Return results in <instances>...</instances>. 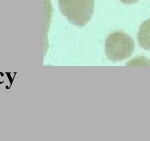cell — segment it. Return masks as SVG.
Returning a JSON list of instances; mask_svg holds the SVG:
<instances>
[{
  "mask_svg": "<svg viewBox=\"0 0 150 141\" xmlns=\"http://www.w3.org/2000/svg\"><path fill=\"white\" fill-rule=\"evenodd\" d=\"M135 49L133 38L126 33L117 31L109 35L105 42V54L108 60L119 61L130 57Z\"/></svg>",
  "mask_w": 150,
  "mask_h": 141,
  "instance_id": "obj_2",
  "label": "cell"
},
{
  "mask_svg": "<svg viewBox=\"0 0 150 141\" xmlns=\"http://www.w3.org/2000/svg\"><path fill=\"white\" fill-rule=\"evenodd\" d=\"M138 40L140 47L144 50H150V19L143 21L139 28Z\"/></svg>",
  "mask_w": 150,
  "mask_h": 141,
  "instance_id": "obj_3",
  "label": "cell"
},
{
  "mask_svg": "<svg viewBox=\"0 0 150 141\" xmlns=\"http://www.w3.org/2000/svg\"><path fill=\"white\" fill-rule=\"evenodd\" d=\"M119 1L124 4H134L135 2H138L139 0H119Z\"/></svg>",
  "mask_w": 150,
  "mask_h": 141,
  "instance_id": "obj_4",
  "label": "cell"
},
{
  "mask_svg": "<svg viewBox=\"0 0 150 141\" xmlns=\"http://www.w3.org/2000/svg\"><path fill=\"white\" fill-rule=\"evenodd\" d=\"M61 13L77 27H83L91 19L94 0H57Z\"/></svg>",
  "mask_w": 150,
  "mask_h": 141,
  "instance_id": "obj_1",
  "label": "cell"
}]
</instances>
